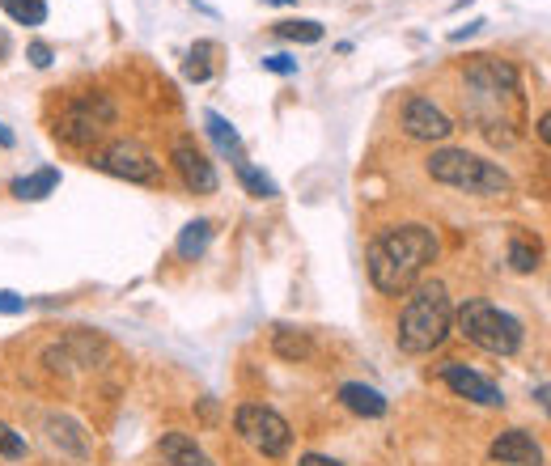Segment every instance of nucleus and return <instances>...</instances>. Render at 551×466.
I'll use <instances>...</instances> for the list:
<instances>
[{"label":"nucleus","instance_id":"23","mask_svg":"<svg viewBox=\"0 0 551 466\" xmlns=\"http://www.w3.org/2000/svg\"><path fill=\"white\" fill-rule=\"evenodd\" d=\"M280 39H293V43H318L323 39V26L310 22V17H297V22H276Z\"/></svg>","mask_w":551,"mask_h":466},{"label":"nucleus","instance_id":"16","mask_svg":"<svg viewBox=\"0 0 551 466\" xmlns=\"http://www.w3.org/2000/svg\"><path fill=\"white\" fill-rule=\"evenodd\" d=\"M56 187H60V170H56V166H43V170L26 174V178H17L13 195H17V200H47V195L56 191Z\"/></svg>","mask_w":551,"mask_h":466},{"label":"nucleus","instance_id":"20","mask_svg":"<svg viewBox=\"0 0 551 466\" xmlns=\"http://www.w3.org/2000/svg\"><path fill=\"white\" fill-rule=\"evenodd\" d=\"M208 242H212V225L208 221H191L183 233H179V259H187V263H195L208 250Z\"/></svg>","mask_w":551,"mask_h":466},{"label":"nucleus","instance_id":"2","mask_svg":"<svg viewBox=\"0 0 551 466\" xmlns=\"http://www.w3.org/2000/svg\"><path fill=\"white\" fill-rule=\"evenodd\" d=\"M437 250H441L437 233L429 225H416V221L373 233L369 255H365L373 289L386 293V297H399L407 289H416V280L424 276V267L437 259Z\"/></svg>","mask_w":551,"mask_h":466},{"label":"nucleus","instance_id":"24","mask_svg":"<svg viewBox=\"0 0 551 466\" xmlns=\"http://www.w3.org/2000/svg\"><path fill=\"white\" fill-rule=\"evenodd\" d=\"M509 263H513V272L526 276V272H535V267H539V250L513 233V238H509Z\"/></svg>","mask_w":551,"mask_h":466},{"label":"nucleus","instance_id":"5","mask_svg":"<svg viewBox=\"0 0 551 466\" xmlns=\"http://www.w3.org/2000/svg\"><path fill=\"white\" fill-rule=\"evenodd\" d=\"M458 331H462L467 344L484 348L492 356H513L526 344L522 318H513L509 310L492 306V301H484V297H471V301H462L458 306Z\"/></svg>","mask_w":551,"mask_h":466},{"label":"nucleus","instance_id":"10","mask_svg":"<svg viewBox=\"0 0 551 466\" xmlns=\"http://www.w3.org/2000/svg\"><path fill=\"white\" fill-rule=\"evenodd\" d=\"M403 132L412 140H450L454 136V119L441 111V106H433V98H407L403 102Z\"/></svg>","mask_w":551,"mask_h":466},{"label":"nucleus","instance_id":"31","mask_svg":"<svg viewBox=\"0 0 551 466\" xmlns=\"http://www.w3.org/2000/svg\"><path fill=\"white\" fill-rule=\"evenodd\" d=\"M268 5H293V0H268Z\"/></svg>","mask_w":551,"mask_h":466},{"label":"nucleus","instance_id":"8","mask_svg":"<svg viewBox=\"0 0 551 466\" xmlns=\"http://www.w3.org/2000/svg\"><path fill=\"white\" fill-rule=\"evenodd\" d=\"M94 166L106 170V174H115V178H128V183H162V161H153L140 145H132V140H115V145H106L98 157H94Z\"/></svg>","mask_w":551,"mask_h":466},{"label":"nucleus","instance_id":"11","mask_svg":"<svg viewBox=\"0 0 551 466\" xmlns=\"http://www.w3.org/2000/svg\"><path fill=\"white\" fill-rule=\"evenodd\" d=\"M441 382H446L458 399H471L479 407H505V394L496 382H488L484 373H475L471 365H462V361H450V365H441Z\"/></svg>","mask_w":551,"mask_h":466},{"label":"nucleus","instance_id":"27","mask_svg":"<svg viewBox=\"0 0 551 466\" xmlns=\"http://www.w3.org/2000/svg\"><path fill=\"white\" fill-rule=\"evenodd\" d=\"M26 310V297H17L9 289H0V314H22Z\"/></svg>","mask_w":551,"mask_h":466},{"label":"nucleus","instance_id":"7","mask_svg":"<svg viewBox=\"0 0 551 466\" xmlns=\"http://www.w3.org/2000/svg\"><path fill=\"white\" fill-rule=\"evenodd\" d=\"M111 123H115V106H111V98L94 94V98H81V102L68 106L56 132L68 140V145L85 149V145H94V140H98L106 128H111Z\"/></svg>","mask_w":551,"mask_h":466},{"label":"nucleus","instance_id":"21","mask_svg":"<svg viewBox=\"0 0 551 466\" xmlns=\"http://www.w3.org/2000/svg\"><path fill=\"white\" fill-rule=\"evenodd\" d=\"M0 9H5L17 26H43L47 22V5H43V0H0Z\"/></svg>","mask_w":551,"mask_h":466},{"label":"nucleus","instance_id":"30","mask_svg":"<svg viewBox=\"0 0 551 466\" xmlns=\"http://www.w3.org/2000/svg\"><path fill=\"white\" fill-rule=\"evenodd\" d=\"M0 145H5V149H9V145H13V132H9V128H5V123H0Z\"/></svg>","mask_w":551,"mask_h":466},{"label":"nucleus","instance_id":"17","mask_svg":"<svg viewBox=\"0 0 551 466\" xmlns=\"http://www.w3.org/2000/svg\"><path fill=\"white\" fill-rule=\"evenodd\" d=\"M272 348H276V356H284V361H306V356H314V339H310L306 331L276 327V335H272Z\"/></svg>","mask_w":551,"mask_h":466},{"label":"nucleus","instance_id":"25","mask_svg":"<svg viewBox=\"0 0 551 466\" xmlns=\"http://www.w3.org/2000/svg\"><path fill=\"white\" fill-rule=\"evenodd\" d=\"M0 454H5V458H22V454H26L22 437L9 433V428H0Z\"/></svg>","mask_w":551,"mask_h":466},{"label":"nucleus","instance_id":"18","mask_svg":"<svg viewBox=\"0 0 551 466\" xmlns=\"http://www.w3.org/2000/svg\"><path fill=\"white\" fill-rule=\"evenodd\" d=\"M234 174H238V183L246 187V195H255V200H276V195H280V187L272 183V178L263 174V170H255L246 157L234 161Z\"/></svg>","mask_w":551,"mask_h":466},{"label":"nucleus","instance_id":"19","mask_svg":"<svg viewBox=\"0 0 551 466\" xmlns=\"http://www.w3.org/2000/svg\"><path fill=\"white\" fill-rule=\"evenodd\" d=\"M204 123H208V136H212V145H217L225 157H242V136L234 132V128H229V119L225 115H217V111H208L204 115Z\"/></svg>","mask_w":551,"mask_h":466},{"label":"nucleus","instance_id":"3","mask_svg":"<svg viewBox=\"0 0 551 466\" xmlns=\"http://www.w3.org/2000/svg\"><path fill=\"white\" fill-rule=\"evenodd\" d=\"M450 327H454V306H450L446 284H437V280L416 284L399 314V348L412 356H424V352L441 348V339L450 335Z\"/></svg>","mask_w":551,"mask_h":466},{"label":"nucleus","instance_id":"26","mask_svg":"<svg viewBox=\"0 0 551 466\" xmlns=\"http://www.w3.org/2000/svg\"><path fill=\"white\" fill-rule=\"evenodd\" d=\"M263 68L276 73V77H293L297 73V60H289V56H263Z\"/></svg>","mask_w":551,"mask_h":466},{"label":"nucleus","instance_id":"14","mask_svg":"<svg viewBox=\"0 0 551 466\" xmlns=\"http://www.w3.org/2000/svg\"><path fill=\"white\" fill-rule=\"evenodd\" d=\"M340 403L352 411V416H365V420L386 416V399L373 386H365V382H344L340 386Z\"/></svg>","mask_w":551,"mask_h":466},{"label":"nucleus","instance_id":"9","mask_svg":"<svg viewBox=\"0 0 551 466\" xmlns=\"http://www.w3.org/2000/svg\"><path fill=\"white\" fill-rule=\"evenodd\" d=\"M170 161H174V170H179V178L187 183V191H195V195H212V191L221 187L217 166H212L208 153H204L200 145H195L191 136H179V140H174Z\"/></svg>","mask_w":551,"mask_h":466},{"label":"nucleus","instance_id":"28","mask_svg":"<svg viewBox=\"0 0 551 466\" xmlns=\"http://www.w3.org/2000/svg\"><path fill=\"white\" fill-rule=\"evenodd\" d=\"M26 56H30L34 68H47V64H51V47H47V43H30V47H26Z\"/></svg>","mask_w":551,"mask_h":466},{"label":"nucleus","instance_id":"22","mask_svg":"<svg viewBox=\"0 0 551 466\" xmlns=\"http://www.w3.org/2000/svg\"><path fill=\"white\" fill-rule=\"evenodd\" d=\"M212 43H195L191 51H187V64H183V77L187 81H195V85H204L208 77H212Z\"/></svg>","mask_w":551,"mask_h":466},{"label":"nucleus","instance_id":"4","mask_svg":"<svg viewBox=\"0 0 551 466\" xmlns=\"http://www.w3.org/2000/svg\"><path fill=\"white\" fill-rule=\"evenodd\" d=\"M424 170H429L433 183L467 191V195H509L513 191V178L496 166V161L467 153V149H437L424 161Z\"/></svg>","mask_w":551,"mask_h":466},{"label":"nucleus","instance_id":"29","mask_svg":"<svg viewBox=\"0 0 551 466\" xmlns=\"http://www.w3.org/2000/svg\"><path fill=\"white\" fill-rule=\"evenodd\" d=\"M297 466H340V462H335V458H323V454H306Z\"/></svg>","mask_w":551,"mask_h":466},{"label":"nucleus","instance_id":"13","mask_svg":"<svg viewBox=\"0 0 551 466\" xmlns=\"http://www.w3.org/2000/svg\"><path fill=\"white\" fill-rule=\"evenodd\" d=\"M157 454H162L166 466H212V458L187 433H166L162 441H157Z\"/></svg>","mask_w":551,"mask_h":466},{"label":"nucleus","instance_id":"1","mask_svg":"<svg viewBox=\"0 0 551 466\" xmlns=\"http://www.w3.org/2000/svg\"><path fill=\"white\" fill-rule=\"evenodd\" d=\"M467 115L479 123V132L496 145L518 140V123H522V85H518V68L492 56H475L467 64Z\"/></svg>","mask_w":551,"mask_h":466},{"label":"nucleus","instance_id":"12","mask_svg":"<svg viewBox=\"0 0 551 466\" xmlns=\"http://www.w3.org/2000/svg\"><path fill=\"white\" fill-rule=\"evenodd\" d=\"M492 458L505 466H543V450L535 445V437L522 433V428H509L492 441Z\"/></svg>","mask_w":551,"mask_h":466},{"label":"nucleus","instance_id":"6","mask_svg":"<svg viewBox=\"0 0 551 466\" xmlns=\"http://www.w3.org/2000/svg\"><path fill=\"white\" fill-rule=\"evenodd\" d=\"M234 428H238V437L251 445V450H259L263 458H284L289 454V445H293L289 420H284L280 411L263 407V403H242L234 411Z\"/></svg>","mask_w":551,"mask_h":466},{"label":"nucleus","instance_id":"15","mask_svg":"<svg viewBox=\"0 0 551 466\" xmlns=\"http://www.w3.org/2000/svg\"><path fill=\"white\" fill-rule=\"evenodd\" d=\"M47 437L56 441L60 450L73 454V458H85V454H90V441H85L81 424H77V420H68V416H51V420H47Z\"/></svg>","mask_w":551,"mask_h":466}]
</instances>
